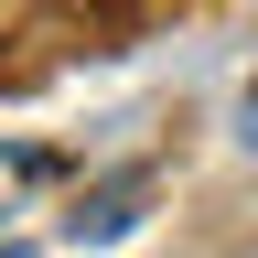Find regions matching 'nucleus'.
Instances as JSON below:
<instances>
[{
	"instance_id": "1",
	"label": "nucleus",
	"mask_w": 258,
	"mask_h": 258,
	"mask_svg": "<svg viewBox=\"0 0 258 258\" xmlns=\"http://www.w3.org/2000/svg\"><path fill=\"white\" fill-rule=\"evenodd\" d=\"M129 215H140V183H108V194H86V215H64V237L108 247V237H129Z\"/></svg>"
},
{
	"instance_id": "2",
	"label": "nucleus",
	"mask_w": 258,
	"mask_h": 258,
	"mask_svg": "<svg viewBox=\"0 0 258 258\" xmlns=\"http://www.w3.org/2000/svg\"><path fill=\"white\" fill-rule=\"evenodd\" d=\"M237 129H247V140H258V86H247V97H237Z\"/></svg>"
},
{
	"instance_id": "3",
	"label": "nucleus",
	"mask_w": 258,
	"mask_h": 258,
	"mask_svg": "<svg viewBox=\"0 0 258 258\" xmlns=\"http://www.w3.org/2000/svg\"><path fill=\"white\" fill-rule=\"evenodd\" d=\"M0 258H22V247H0Z\"/></svg>"
}]
</instances>
